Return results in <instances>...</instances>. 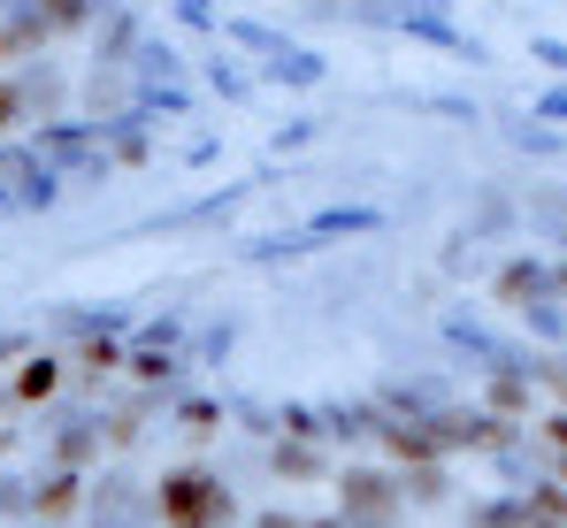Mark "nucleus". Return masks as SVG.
Listing matches in <instances>:
<instances>
[{
    "instance_id": "obj_1",
    "label": "nucleus",
    "mask_w": 567,
    "mask_h": 528,
    "mask_svg": "<svg viewBox=\"0 0 567 528\" xmlns=\"http://www.w3.org/2000/svg\"><path fill=\"white\" fill-rule=\"evenodd\" d=\"M185 100V54L146 0H0V215L138 169Z\"/></svg>"
},
{
    "instance_id": "obj_2",
    "label": "nucleus",
    "mask_w": 567,
    "mask_h": 528,
    "mask_svg": "<svg viewBox=\"0 0 567 528\" xmlns=\"http://www.w3.org/2000/svg\"><path fill=\"white\" fill-rule=\"evenodd\" d=\"M330 8H361V0H330Z\"/></svg>"
}]
</instances>
